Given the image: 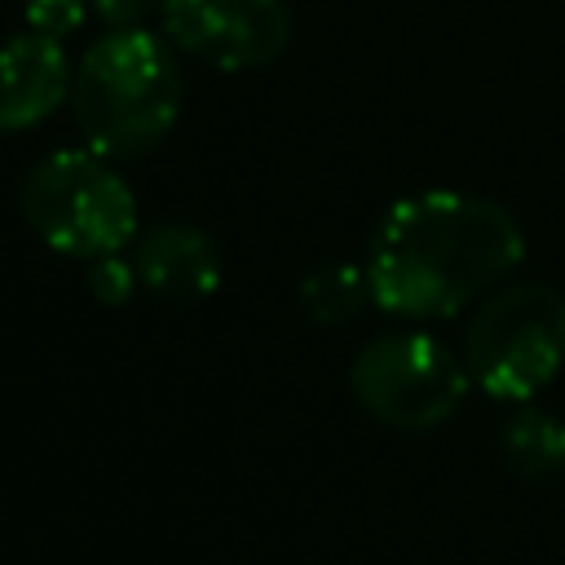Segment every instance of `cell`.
<instances>
[{
  "mask_svg": "<svg viewBox=\"0 0 565 565\" xmlns=\"http://www.w3.org/2000/svg\"><path fill=\"white\" fill-rule=\"evenodd\" d=\"M26 26L35 35H49V40H66L84 26L88 18V0H26Z\"/></svg>",
  "mask_w": 565,
  "mask_h": 565,
  "instance_id": "12",
  "label": "cell"
},
{
  "mask_svg": "<svg viewBox=\"0 0 565 565\" xmlns=\"http://www.w3.org/2000/svg\"><path fill=\"white\" fill-rule=\"evenodd\" d=\"M287 0H159V35L216 71H260L291 44Z\"/></svg>",
  "mask_w": 565,
  "mask_h": 565,
  "instance_id": "6",
  "label": "cell"
},
{
  "mask_svg": "<svg viewBox=\"0 0 565 565\" xmlns=\"http://www.w3.org/2000/svg\"><path fill=\"white\" fill-rule=\"evenodd\" d=\"M300 309L322 322V327H344L353 322L371 300V282H366V265H344V260H331V265H318L300 278Z\"/></svg>",
  "mask_w": 565,
  "mask_h": 565,
  "instance_id": "10",
  "label": "cell"
},
{
  "mask_svg": "<svg viewBox=\"0 0 565 565\" xmlns=\"http://www.w3.org/2000/svg\"><path fill=\"white\" fill-rule=\"evenodd\" d=\"M499 455L521 481H552L565 472V419L521 402L499 424Z\"/></svg>",
  "mask_w": 565,
  "mask_h": 565,
  "instance_id": "9",
  "label": "cell"
},
{
  "mask_svg": "<svg viewBox=\"0 0 565 565\" xmlns=\"http://www.w3.org/2000/svg\"><path fill=\"white\" fill-rule=\"evenodd\" d=\"M88 269H84V282H88V296L97 300V305H124V300H132V291H137V265L132 260H124L119 252H110V256H93V260H84Z\"/></svg>",
  "mask_w": 565,
  "mask_h": 565,
  "instance_id": "11",
  "label": "cell"
},
{
  "mask_svg": "<svg viewBox=\"0 0 565 565\" xmlns=\"http://www.w3.org/2000/svg\"><path fill=\"white\" fill-rule=\"evenodd\" d=\"M22 221L57 256L93 260L137 238V194L97 150H53L18 185Z\"/></svg>",
  "mask_w": 565,
  "mask_h": 565,
  "instance_id": "3",
  "label": "cell"
},
{
  "mask_svg": "<svg viewBox=\"0 0 565 565\" xmlns=\"http://www.w3.org/2000/svg\"><path fill=\"white\" fill-rule=\"evenodd\" d=\"M525 260L516 216L468 190H419L384 207L366 238L375 309L406 322H437L477 309Z\"/></svg>",
  "mask_w": 565,
  "mask_h": 565,
  "instance_id": "1",
  "label": "cell"
},
{
  "mask_svg": "<svg viewBox=\"0 0 565 565\" xmlns=\"http://www.w3.org/2000/svg\"><path fill=\"white\" fill-rule=\"evenodd\" d=\"M353 402L384 428L428 433L441 428L468 397L472 375L428 331H384L366 340L349 366Z\"/></svg>",
  "mask_w": 565,
  "mask_h": 565,
  "instance_id": "5",
  "label": "cell"
},
{
  "mask_svg": "<svg viewBox=\"0 0 565 565\" xmlns=\"http://www.w3.org/2000/svg\"><path fill=\"white\" fill-rule=\"evenodd\" d=\"M150 9H159V0H88V13L102 18L110 31H119V26H141V18H146Z\"/></svg>",
  "mask_w": 565,
  "mask_h": 565,
  "instance_id": "13",
  "label": "cell"
},
{
  "mask_svg": "<svg viewBox=\"0 0 565 565\" xmlns=\"http://www.w3.org/2000/svg\"><path fill=\"white\" fill-rule=\"evenodd\" d=\"M75 66L62 40L49 35H13L0 44V132H26L57 115L71 97Z\"/></svg>",
  "mask_w": 565,
  "mask_h": 565,
  "instance_id": "8",
  "label": "cell"
},
{
  "mask_svg": "<svg viewBox=\"0 0 565 565\" xmlns=\"http://www.w3.org/2000/svg\"><path fill=\"white\" fill-rule=\"evenodd\" d=\"M185 79L163 35L119 26L97 35L71 79V119L88 150L106 159L150 154L181 119Z\"/></svg>",
  "mask_w": 565,
  "mask_h": 565,
  "instance_id": "2",
  "label": "cell"
},
{
  "mask_svg": "<svg viewBox=\"0 0 565 565\" xmlns=\"http://www.w3.org/2000/svg\"><path fill=\"white\" fill-rule=\"evenodd\" d=\"M132 265L150 296L168 305L203 300L221 287V252L190 221H154L132 238Z\"/></svg>",
  "mask_w": 565,
  "mask_h": 565,
  "instance_id": "7",
  "label": "cell"
},
{
  "mask_svg": "<svg viewBox=\"0 0 565 565\" xmlns=\"http://www.w3.org/2000/svg\"><path fill=\"white\" fill-rule=\"evenodd\" d=\"M463 366L494 402H530L565 366V296L547 282H503L463 327Z\"/></svg>",
  "mask_w": 565,
  "mask_h": 565,
  "instance_id": "4",
  "label": "cell"
}]
</instances>
